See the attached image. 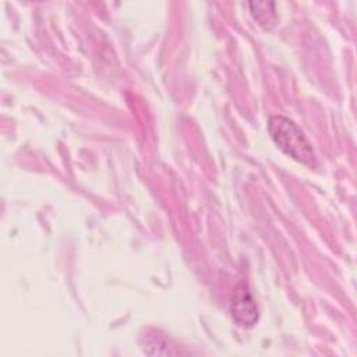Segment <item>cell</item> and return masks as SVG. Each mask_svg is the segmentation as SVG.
I'll use <instances>...</instances> for the list:
<instances>
[{
	"mask_svg": "<svg viewBox=\"0 0 357 357\" xmlns=\"http://www.w3.org/2000/svg\"><path fill=\"white\" fill-rule=\"evenodd\" d=\"M268 131L278 148L287 156L307 166L315 165L314 149L294 121L280 114L271 116Z\"/></svg>",
	"mask_w": 357,
	"mask_h": 357,
	"instance_id": "1",
	"label": "cell"
},
{
	"mask_svg": "<svg viewBox=\"0 0 357 357\" xmlns=\"http://www.w3.org/2000/svg\"><path fill=\"white\" fill-rule=\"evenodd\" d=\"M230 314L234 322L243 328H252L258 322V308L247 283L234 286L230 296Z\"/></svg>",
	"mask_w": 357,
	"mask_h": 357,
	"instance_id": "2",
	"label": "cell"
},
{
	"mask_svg": "<svg viewBox=\"0 0 357 357\" xmlns=\"http://www.w3.org/2000/svg\"><path fill=\"white\" fill-rule=\"evenodd\" d=\"M250 11L254 20L265 29H271L276 24L275 3L272 1H250Z\"/></svg>",
	"mask_w": 357,
	"mask_h": 357,
	"instance_id": "3",
	"label": "cell"
}]
</instances>
